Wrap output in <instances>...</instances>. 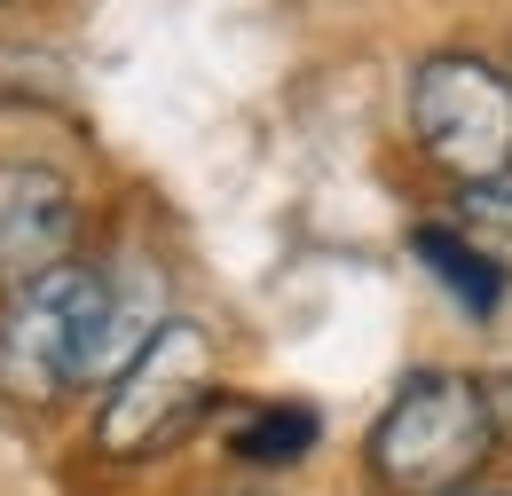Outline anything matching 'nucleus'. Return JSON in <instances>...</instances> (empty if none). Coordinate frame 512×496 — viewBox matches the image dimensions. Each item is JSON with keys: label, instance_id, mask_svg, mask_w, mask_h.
Returning a JSON list of instances; mask_svg holds the SVG:
<instances>
[{"label": "nucleus", "instance_id": "nucleus-6", "mask_svg": "<svg viewBox=\"0 0 512 496\" xmlns=\"http://www.w3.org/2000/svg\"><path fill=\"white\" fill-rule=\"evenodd\" d=\"M308 449H316V410H300V402H260L229 426V457H245V465H300Z\"/></svg>", "mask_w": 512, "mask_h": 496}, {"label": "nucleus", "instance_id": "nucleus-9", "mask_svg": "<svg viewBox=\"0 0 512 496\" xmlns=\"http://www.w3.org/2000/svg\"><path fill=\"white\" fill-rule=\"evenodd\" d=\"M489 410H497V441H512V371L489 378Z\"/></svg>", "mask_w": 512, "mask_h": 496}, {"label": "nucleus", "instance_id": "nucleus-8", "mask_svg": "<svg viewBox=\"0 0 512 496\" xmlns=\"http://www.w3.org/2000/svg\"><path fill=\"white\" fill-rule=\"evenodd\" d=\"M457 229L497 276H512V182H465L457 197Z\"/></svg>", "mask_w": 512, "mask_h": 496}, {"label": "nucleus", "instance_id": "nucleus-7", "mask_svg": "<svg viewBox=\"0 0 512 496\" xmlns=\"http://www.w3.org/2000/svg\"><path fill=\"white\" fill-rule=\"evenodd\" d=\"M410 252H418V260H426V268H434V276H442V284H449V292H457V300H465L473 315L497 308V284H505V276H497L481 252L465 245V229H442V221H426V229L410 237Z\"/></svg>", "mask_w": 512, "mask_h": 496}, {"label": "nucleus", "instance_id": "nucleus-5", "mask_svg": "<svg viewBox=\"0 0 512 496\" xmlns=\"http://www.w3.org/2000/svg\"><path fill=\"white\" fill-rule=\"evenodd\" d=\"M79 252V189L48 158H0V292H24L71 268Z\"/></svg>", "mask_w": 512, "mask_h": 496}, {"label": "nucleus", "instance_id": "nucleus-4", "mask_svg": "<svg viewBox=\"0 0 512 496\" xmlns=\"http://www.w3.org/2000/svg\"><path fill=\"white\" fill-rule=\"evenodd\" d=\"M410 134L457 182H505L512 174V71L489 56L442 48L410 71Z\"/></svg>", "mask_w": 512, "mask_h": 496}, {"label": "nucleus", "instance_id": "nucleus-1", "mask_svg": "<svg viewBox=\"0 0 512 496\" xmlns=\"http://www.w3.org/2000/svg\"><path fill=\"white\" fill-rule=\"evenodd\" d=\"M127 339V300L103 268L71 260L56 276L8 292L0 308V386L16 402H56L79 378H95Z\"/></svg>", "mask_w": 512, "mask_h": 496}, {"label": "nucleus", "instance_id": "nucleus-3", "mask_svg": "<svg viewBox=\"0 0 512 496\" xmlns=\"http://www.w3.org/2000/svg\"><path fill=\"white\" fill-rule=\"evenodd\" d=\"M221 386V363H213V339L190 315H166L127 363H119V386L103 394V418H95V441L111 457H158L166 441H182L205 418Z\"/></svg>", "mask_w": 512, "mask_h": 496}, {"label": "nucleus", "instance_id": "nucleus-2", "mask_svg": "<svg viewBox=\"0 0 512 496\" xmlns=\"http://www.w3.org/2000/svg\"><path fill=\"white\" fill-rule=\"evenodd\" d=\"M497 449L489 386L465 371H410L371 426V473L386 496H457Z\"/></svg>", "mask_w": 512, "mask_h": 496}, {"label": "nucleus", "instance_id": "nucleus-10", "mask_svg": "<svg viewBox=\"0 0 512 496\" xmlns=\"http://www.w3.org/2000/svg\"><path fill=\"white\" fill-rule=\"evenodd\" d=\"M457 496H497V489H457Z\"/></svg>", "mask_w": 512, "mask_h": 496}]
</instances>
